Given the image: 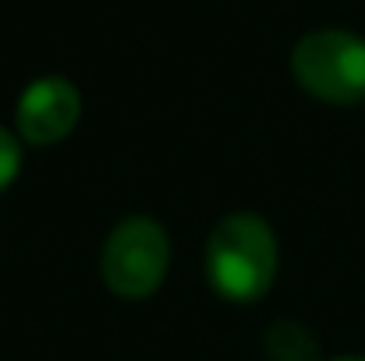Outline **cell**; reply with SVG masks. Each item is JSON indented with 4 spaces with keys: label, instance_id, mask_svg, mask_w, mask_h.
<instances>
[{
    "label": "cell",
    "instance_id": "7a4b0ae2",
    "mask_svg": "<svg viewBox=\"0 0 365 361\" xmlns=\"http://www.w3.org/2000/svg\"><path fill=\"white\" fill-rule=\"evenodd\" d=\"M298 85L334 107L365 100V39L344 28H319L298 39L291 53Z\"/></svg>",
    "mask_w": 365,
    "mask_h": 361
},
{
    "label": "cell",
    "instance_id": "8992f818",
    "mask_svg": "<svg viewBox=\"0 0 365 361\" xmlns=\"http://www.w3.org/2000/svg\"><path fill=\"white\" fill-rule=\"evenodd\" d=\"M18 167H21V145L14 142L11 131L0 127V192L18 177Z\"/></svg>",
    "mask_w": 365,
    "mask_h": 361
},
{
    "label": "cell",
    "instance_id": "5b68a950",
    "mask_svg": "<svg viewBox=\"0 0 365 361\" xmlns=\"http://www.w3.org/2000/svg\"><path fill=\"white\" fill-rule=\"evenodd\" d=\"M262 347H266L269 361H319L316 337H312L305 326L287 323V319H280V323H273V326L266 330Z\"/></svg>",
    "mask_w": 365,
    "mask_h": 361
},
{
    "label": "cell",
    "instance_id": "3957f363",
    "mask_svg": "<svg viewBox=\"0 0 365 361\" xmlns=\"http://www.w3.org/2000/svg\"><path fill=\"white\" fill-rule=\"evenodd\" d=\"M103 283L128 301L149 298L170 266V238L153 216H128L103 244Z\"/></svg>",
    "mask_w": 365,
    "mask_h": 361
},
{
    "label": "cell",
    "instance_id": "6da1fadb",
    "mask_svg": "<svg viewBox=\"0 0 365 361\" xmlns=\"http://www.w3.org/2000/svg\"><path fill=\"white\" fill-rule=\"evenodd\" d=\"M206 273L220 298L248 305L262 298L277 276V238L255 213L224 216L206 241Z\"/></svg>",
    "mask_w": 365,
    "mask_h": 361
},
{
    "label": "cell",
    "instance_id": "277c9868",
    "mask_svg": "<svg viewBox=\"0 0 365 361\" xmlns=\"http://www.w3.org/2000/svg\"><path fill=\"white\" fill-rule=\"evenodd\" d=\"M78 117H82V96L61 75L32 82L18 100V135L32 145H53L68 138Z\"/></svg>",
    "mask_w": 365,
    "mask_h": 361
},
{
    "label": "cell",
    "instance_id": "52a82bcc",
    "mask_svg": "<svg viewBox=\"0 0 365 361\" xmlns=\"http://www.w3.org/2000/svg\"><path fill=\"white\" fill-rule=\"evenodd\" d=\"M337 361H365L362 355H351V358H337Z\"/></svg>",
    "mask_w": 365,
    "mask_h": 361
}]
</instances>
